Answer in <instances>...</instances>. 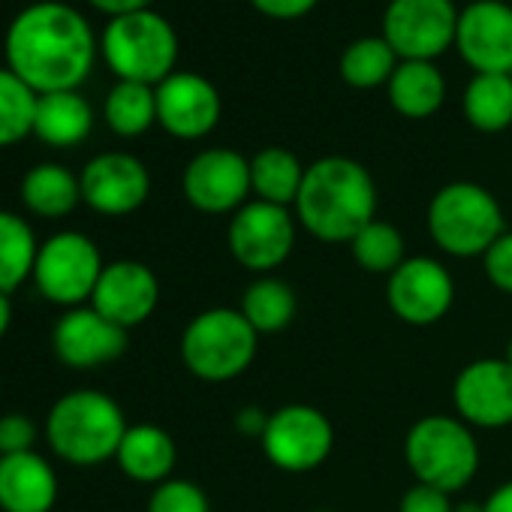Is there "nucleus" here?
<instances>
[{
	"mask_svg": "<svg viewBox=\"0 0 512 512\" xmlns=\"http://www.w3.org/2000/svg\"><path fill=\"white\" fill-rule=\"evenodd\" d=\"M7 67L40 97L76 91L97 55V40L88 19L58 0L25 7L4 40Z\"/></svg>",
	"mask_w": 512,
	"mask_h": 512,
	"instance_id": "f257e3e1",
	"label": "nucleus"
},
{
	"mask_svg": "<svg viewBox=\"0 0 512 512\" xmlns=\"http://www.w3.org/2000/svg\"><path fill=\"white\" fill-rule=\"evenodd\" d=\"M377 214V184L350 157H323L305 169L296 199L299 223L326 244H350Z\"/></svg>",
	"mask_w": 512,
	"mask_h": 512,
	"instance_id": "f03ea898",
	"label": "nucleus"
},
{
	"mask_svg": "<svg viewBox=\"0 0 512 512\" xmlns=\"http://www.w3.org/2000/svg\"><path fill=\"white\" fill-rule=\"evenodd\" d=\"M124 410L97 389L61 395L46 416V440L52 452L73 467H97L118 455L127 434Z\"/></svg>",
	"mask_w": 512,
	"mask_h": 512,
	"instance_id": "7ed1b4c3",
	"label": "nucleus"
},
{
	"mask_svg": "<svg viewBox=\"0 0 512 512\" xmlns=\"http://www.w3.org/2000/svg\"><path fill=\"white\" fill-rule=\"evenodd\" d=\"M425 223L434 244L461 260L485 256L488 247L506 232L500 202L491 190L473 181H452L440 187L428 202Z\"/></svg>",
	"mask_w": 512,
	"mask_h": 512,
	"instance_id": "20e7f679",
	"label": "nucleus"
},
{
	"mask_svg": "<svg viewBox=\"0 0 512 512\" xmlns=\"http://www.w3.org/2000/svg\"><path fill=\"white\" fill-rule=\"evenodd\" d=\"M103 58L118 82H142L157 88L175 73L178 34L154 10L115 16L100 40Z\"/></svg>",
	"mask_w": 512,
	"mask_h": 512,
	"instance_id": "39448f33",
	"label": "nucleus"
},
{
	"mask_svg": "<svg viewBox=\"0 0 512 512\" xmlns=\"http://www.w3.org/2000/svg\"><path fill=\"white\" fill-rule=\"evenodd\" d=\"M404 461L416 482L452 494L476 476L479 443L458 416H422L404 437Z\"/></svg>",
	"mask_w": 512,
	"mask_h": 512,
	"instance_id": "423d86ee",
	"label": "nucleus"
},
{
	"mask_svg": "<svg viewBox=\"0 0 512 512\" xmlns=\"http://www.w3.org/2000/svg\"><path fill=\"white\" fill-rule=\"evenodd\" d=\"M256 344L260 335L241 311L211 308L187 323L181 335V362L205 383H226L250 368Z\"/></svg>",
	"mask_w": 512,
	"mask_h": 512,
	"instance_id": "0eeeda50",
	"label": "nucleus"
},
{
	"mask_svg": "<svg viewBox=\"0 0 512 512\" xmlns=\"http://www.w3.org/2000/svg\"><path fill=\"white\" fill-rule=\"evenodd\" d=\"M103 269L106 263L97 244L85 232L67 229V232H55L40 244L31 281L37 284L46 302L73 311L91 302Z\"/></svg>",
	"mask_w": 512,
	"mask_h": 512,
	"instance_id": "6e6552de",
	"label": "nucleus"
},
{
	"mask_svg": "<svg viewBox=\"0 0 512 512\" xmlns=\"http://www.w3.org/2000/svg\"><path fill=\"white\" fill-rule=\"evenodd\" d=\"M226 244L241 269L253 275H272L290 260L296 247V220L290 208L253 199L232 214Z\"/></svg>",
	"mask_w": 512,
	"mask_h": 512,
	"instance_id": "1a4fd4ad",
	"label": "nucleus"
},
{
	"mask_svg": "<svg viewBox=\"0 0 512 512\" xmlns=\"http://www.w3.org/2000/svg\"><path fill=\"white\" fill-rule=\"evenodd\" d=\"M266 458L284 473H311L335 449V428L329 416L311 404H287L269 416L263 434Z\"/></svg>",
	"mask_w": 512,
	"mask_h": 512,
	"instance_id": "9d476101",
	"label": "nucleus"
},
{
	"mask_svg": "<svg viewBox=\"0 0 512 512\" xmlns=\"http://www.w3.org/2000/svg\"><path fill=\"white\" fill-rule=\"evenodd\" d=\"M458 10L452 0H389L383 40L398 61H434L455 46Z\"/></svg>",
	"mask_w": 512,
	"mask_h": 512,
	"instance_id": "9b49d317",
	"label": "nucleus"
},
{
	"mask_svg": "<svg viewBox=\"0 0 512 512\" xmlns=\"http://www.w3.org/2000/svg\"><path fill=\"white\" fill-rule=\"evenodd\" d=\"M386 302L401 323L434 326L455 302V281L431 256H410L389 275Z\"/></svg>",
	"mask_w": 512,
	"mask_h": 512,
	"instance_id": "f8f14e48",
	"label": "nucleus"
},
{
	"mask_svg": "<svg viewBox=\"0 0 512 512\" xmlns=\"http://www.w3.org/2000/svg\"><path fill=\"white\" fill-rule=\"evenodd\" d=\"M184 199L202 214H226L247 205L250 160L232 148H208L196 154L181 178Z\"/></svg>",
	"mask_w": 512,
	"mask_h": 512,
	"instance_id": "ddd939ff",
	"label": "nucleus"
},
{
	"mask_svg": "<svg viewBox=\"0 0 512 512\" xmlns=\"http://www.w3.org/2000/svg\"><path fill=\"white\" fill-rule=\"evenodd\" d=\"M455 49L473 73L512 76V7L503 0H473L458 13Z\"/></svg>",
	"mask_w": 512,
	"mask_h": 512,
	"instance_id": "4468645a",
	"label": "nucleus"
},
{
	"mask_svg": "<svg viewBox=\"0 0 512 512\" xmlns=\"http://www.w3.org/2000/svg\"><path fill=\"white\" fill-rule=\"evenodd\" d=\"M82 202L106 217H124L145 205L151 193V175L145 163L124 151H106L88 160L79 175Z\"/></svg>",
	"mask_w": 512,
	"mask_h": 512,
	"instance_id": "2eb2a0df",
	"label": "nucleus"
},
{
	"mask_svg": "<svg viewBox=\"0 0 512 512\" xmlns=\"http://www.w3.org/2000/svg\"><path fill=\"white\" fill-rule=\"evenodd\" d=\"M452 407L476 428L512 425V365L506 359H476L452 383Z\"/></svg>",
	"mask_w": 512,
	"mask_h": 512,
	"instance_id": "dca6fc26",
	"label": "nucleus"
},
{
	"mask_svg": "<svg viewBox=\"0 0 512 512\" xmlns=\"http://www.w3.org/2000/svg\"><path fill=\"white\" fill-rule=\"evenodd\" d=\"M55 356L76 371H94L112 365L127 350V329L109 323L91 305L67 311L52 332Z\"/></svg>",
	"mask_w": 512,
	"mask_h": 512,
	"instance_id": "f3484780",
	"label": "nucleus"
},
{
	"mask_svg": "<svg viewBox=\"0 0 512 512\" xmlns=\"http://www.w3.org/2000/svg\"><path fill=\"white\" fill-rule=\"evenodd\" d=\"M157 124L175 139H202L220 121L217 88L196 73H172L157 88Z\"/></svg>",
	"mask_w": 512,
	"mask_h": 512,
	"instance_id": "a211bd4d",
	"label": "nucleus"
},
{
	"mask_svg": "<svg viewBox=\"0 0 512 512\" xmlns=\"http://www.w3.org/2000/svg\"><path fill=\"white\" fill-rule=\"evenodd\" d=\"M157 302H160V281L145 263L136 260L109 263L91 296V308L127 332L133 326H142L157 311Z\"/></svg>",
	"mask_w": 512,
	"mask_h": 512,
	"instance_id": "6ab92c4d",
	"label": "nucleus"
},
{
	"mask_svg": "<svg viewBox=\"0 0 512 512\" xmlns=\"http://www.w3.org/2000/svg\"><path fill=\"white\" fill-rule=\"evenodd\" d=\"M58 503V473L40 452L0 455V509L52 512Z\"/></svg>",
	"mask_w": 512,
	"mask_h": 512,
	"instance_id": "aec40b11",
	"label": "nucleus"
},
{
	"mask_svg": "<svg viewBox=\"0 0 512 512\" xmlns=\"http://www.w3.org/2000/svg\"><path fill=\"white\" fill-rule=\"evenodd\" d=\"M115 461L133 482L160 485V482L172 479L178 449H175V440L166 428L142 422V425L127 428Z\"/></svg>",
	"mask_w": 512,
	"mask_h": 512,
	"instance_id": "412c9836",
	"label": "nucleus"
},
{
	"mask_svg": "<svg viewBox=\"0 0 512 512\" xmlns=\"http://www.w3.org/2000/svg\"><path fill=\"white\" fill-rule=\"evenodd\" d=\"M94 127V112L79 91L40 94L34 136L52 148H73L88 139Z\"/></svg>",
	"mask_w": 512,
	"mask_h": 512,
	"instance_id": "4be33fe9",
	"label": "nucleus"
},
{
	"mask_svg": "<svg viewBox=\"0 0 512 512\" xmlns=\"http://www.w3.org/2000/svg\"><path fill=\"white\" fill-rule=\"evenodd\" d=\"M389 103L398 115L422 121L446 100V79L431 61H401L389 79Z\"/></svg>",
	"mask_w": 512,
	"mask_h": 512,
	"instance_id": "5701e85b",
	"label": "nucleus"
},
{
	"mask_svg": "<svg viewBox=\"0 0 512 512\" xmlns=\"http://www.w3.org/2000/svg\"><path fill=\"white\" fill-rule=\"evenodd\" d=\"M22 202L37 217H64L82 202L79 175L58 163H40L28 169V175L22 178Z\"/></svg>",
	"mask_w": 512,
	"mask_h": 512,
	"instance_id": "b1692460",
	"label": "nucleus"
},
{
	"mask_svg": "<svg viewBox=\"0 0 512 512\" xmlns=\"http://www.w3.org/2000/svg\"><path fill=\"white\" fill-rule=\"evenodd\" d=\"M302 181H305V166L287 148L275 145L250 157V190L256 193V199L290 208L299 199Z\"/></svg>",
	"mask_w": 512,
	"mask_h": 512,
	"instance_id": "393cba45",
	"label": "nucleus"
},
{
	"mask_svg": "<svg viewBox=\"0 0 512 512\" xmlns=\"http://www.w3.org/2000/svg\"><path fill=\"white\" fill-rule=\"evenodd\" d=\"M238 311L256 329V335H278L296 320V293L287 281L260 275L241 293Z\"/></svg>",
	"mask_w": 512,
	"mask_h": 512,
	"instance_id": "a878e982",
	"label": "nucleus"
},
{
	"mask_svg": "<svg viewBox=\"0 0 512 512\" xmlns=\"http://www.w3.org/2000/svg\"><path fill=\"white\" fill-rule=\"evenodd\" d=\"M40 241L28 220L0 208V293H16L34 278Z\"/></svg>",
	"mask_w": 512,
	"mask_h": 512,
	"instance_id": "bb28decb",
	"label": "nucleus"
},
{
	"mask_svg": "<svg viewBox=\"0 0 512 512\" xmlns=\"http://www.w3.org/2000/svg\"><path fill=\"white\" fill-rule=\"evenodd\" d=\"M464 118L479 133H500L512 124V76L476 73L464 91Z\"/></svg>",
	"mask_w": 512,
	"mask_h": 512,
	"instance_id": "cd10ccee",
	"label": "nucleus"
},
{
	"mask_svg": "<svg viewBox=\"0 0 512 512\" xmlns=\"http://www.w3.org/2000/svg\"><path fill=\"white\" fill-rule=\"evenodd\" d=\"M103 115L112 133L124 139L142 136L151 124H157V94L142 82H118L106 97Z\"/></svg>",
	"mask_w": 512,
	"mask_h": 512,
	"instance_id": "c85d7f7f",
	"label": "nucleus"
},
{
	"mask_svg": "<svg viewBox=\"0 0 512 512\" xmlns=\"http://www.w3.org/2000/svg\"><path fill=\"white\" fill-rule=\"evenodd\" d=\"M398 55L389 49V43L383 37H362L356 43H350L341 55V79L350 88L368 91V88H380L389 85L395 67H398Z\"/></svg>",
	"mask_w": 512,
	"mask_h": 512,
	"instance_id": "c756f323",
	"label": "nucleus"
},
{
	"mask_svg": "<svg viewBox=\"0 0 512 512\" xmlns=\"http://www.w3.org/2000/svg\"><path fill=\"white\" fill-rule=\"evenodd\" d=\"M37 100L40 97L10 67H0V148L34 136Z\"/></svg>",
	"mask_w": 512,
	"mask_h": 512,
	"instance_id": "7c9ffc66",
	"label": "nucleus"
},
{
	"mask_svg": "<svg viewBox=\"0 0 512 512\" xmlns=\"http://www.w3.org/2000/svg\"><path fill=\"white\" fill-rule=\"evenodd\" d=\"M353 263L368 275H392L407 256H404V238L392 223L374 220L368 223L353 241H350Z\"/></svg>",
	"mask_w": 512,
	"mask_h": 512,
	"instance_id": "2f4dec72",
	"label": "nucleus"
},
{
	"mask_svg": "<svg viewBox=\"0 0 512 512\" xmlns=\"http://www.w3.org/2000/svg\"><path fill=\"white\" fill-rule=\"evenodd\" d=\"M148 512H211L208 494L190 479H166L154 485Z\"/></svg>",
	"mask_w": 512,
	"mask_h": 512,
	"instance_id": "473e14b6",
	"label": "nucleus"
},
{
	"mask_svg": "<svg viewBox=\"0 0 512 512\" xmlns=\"http://www.w3.org/2000/svg\"><path fill=\"white\" fill-rule=\"evenodd\" d=\"M482 266H485V278L491 281V287L512 296V232H503L488 247V253L482 256Z\"/></svg>",
	"mask_w": 512,
	"mask_h": 512,
	"instance_id": "72a5a7b5",
	"label": "nucleus"
},
{
	"mask_svg": "<svg viewBox=\"0 0 512 512\" xmlns=\"http://www.w3.org/2000/svg\"><path fill=\"white\" fill-rule=\"evenodd\" d=\"M37 443V425L25 413H7L0 416V455L16 452H34Z\"/></svg>",
	"mask_w": 512,
	"mask_h": 512,
	"instance_id": "f704fd0d",
	"label": "nucleus"
},
{
	"mask_svg": "<svg viewBox=\"0 0 512 512\" xmlns=\"http://www.w3.org/2000/svg\"><path fill=\"white\" fill-rule=\"evenodd\" d=\"M398 512H455V506H452V500H449L446 491L419 482L410 491H404Z\"/></svg>",
	"mask_w": 512,
	"mask_h": 512,
	"instance_id": "c9c22d12",
	"label": "nucleus"
},
{
	"mask_svg": "<svg viewBox=\"0 0 512 512\" xmlns=\"http://www.w3.org/2000/svg\"><path fill=\"white\" fill-rule=\"evenodd\" d=\"M250 4L260 10L263 16H269V19L293 22V19L308 16L320 4V0H250Z\"/></svg>",
	"mask_w": 512,
	"mask_h": 512,
	"instance_id": "e433bc0d",
	"label": "nucleus"
},
{
	"mask_svg": "<svg viewBox=\"0 0 512 512\" xmlns=\"http://www.w3.org/2000/svg\"><path fill=\"white\" fill-rule=\"evenodd\" d=\"M269 416H272V413H266L263 407L247 404V407H241V410L235 413L232 425H235V431H238L241 437H256V440H263V434H266V428H269Z\"/></svg>",
	"mask_w": 512,
	"mask_h": 512,
	"instance_id": "4c0bfd02",
	"label": "nucleus"
},
{
	"mask_svg": "<svg viewBox=\"0 0 512 512\" xmlns=\"http://www.w3.org/2000/svg\"><path fill=\"white\" fill-rule=\"evenodd\" d=\"M88 4L100 13L115 16H127V13H139V10H151V0H88Z\"/></svg>",
	"mask_w": 512,
	"mask_h": 512,
	"instance_id": "58836bf2",
	"label": "nucleus"
},
{
	"mask_svg": "<svg viewBox=\"0 0 512 512\" xmlns=\"http://www.w3.org/2000/svg\"><path fill=\"white\" fill-rule=\"evenodd\" d=\"M482 506H485V512H512V479L497 485Z\"/></svg>",
	"mask_w": 512,
	"mask_h": 512,
	"instance_id": "ea45409f",
	"label": "nucleus"
},
{
	"mask_svg": "<svg viewBox=\"0 0 512 512\" xmlns=\"http://www.w3.org/2000/svg\"><path fill=\"white\" fill-rule=\"evenodd\" d=\"M13 326V302L7 293H0V338H4Z\"/></svg>",
	"mask_w": 512,
	"mask_h": 512,
	"instance_id": "a19ab883",
	"label": "nucleus"
},
{
	"mask_svg": "<svg viewBox=\"0 0 512 512\" xmlns=\"http://www.w3.org/2000/svg\"><path fill=\"white\" fill-rule=\"evenodd\" d=\"M455 512H485V506H482V503H473V500H467V503L455 506Z\"/></svg>",
	"mask_w": 512,
	"mask_h": 512,
	"instance_id": "79ce46f5",
	"label": "nucleus"
},
{
	"mask_svg": "<svg viewBox=\"0 0 512 512\" xmlns=\"http://www.w3.org/2000/svg\"><path fill=\"white\" fill-rule=\"evenodd\" d=\"M503 359H506V362L512 365V338H509V344H506V356H503Z\"/></svg>",
	"mask_w": 512,
	"mask_h": 512,
	"instance_id": "37998d69",
	"label": "nucleus"
},
{
	"mask_svg": "<svg viewBox=\"0 0 512 512\" xmlns=\"http://www.w3.org/2000/svg\"><path fill=\"white\" fill-rule=\"evenodd\" d=\"M311 512H332V509H311Z\"/></svg>",
	"mask_w": 512,
	"mask_h": 512,
	"instance_id": "c03bdc74",
	"label": "nucleus"
}]
</instances>
